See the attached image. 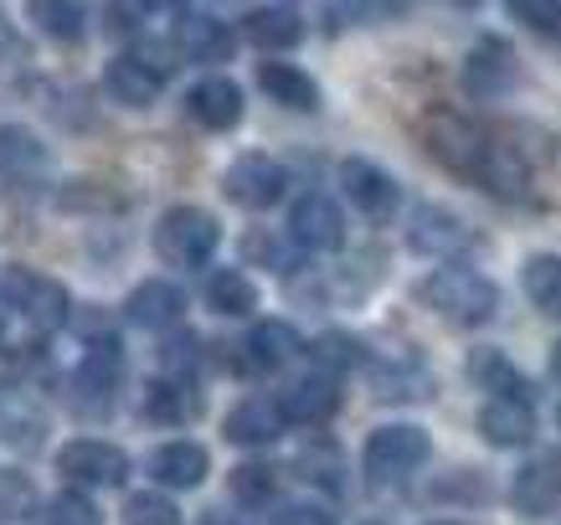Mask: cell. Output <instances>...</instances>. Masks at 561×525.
I'll list each match as a JSON object with an SVG mask.
<instances>
[{
  "instance_id": "14",
  "label": "cell",
  "mask_w": 561,
  "mask_h": 525,
  "mask_svg": "<svg viewBox=\"0 0 561 525\" xmlns=\"http://www.w3.org/2000/svg\"><path fill=\"white\" fill-rule=\"evenodd\" d=\"M103 88H108V99L124 103V109H150V103L165 93V72L154 68L150 57L119 52V57H108V68H103Z\"/></svg>"
},
{
  "instance_id": "40",
  "label": "cell",
  "mask_w": 561,
  "mask_h": 525,
  "mask_svg": "<svg viewBox=\"0 0 561 525\" xmlns=\"http://www.w3.org/2000/svg\"><path fill=\"white\" fill-rule=\"evenodd\" d=\"M273 525H341V521L324 505H314V500H294V505L273 510Z\"/></svg>"
},
{
  "instance_id": "3",
  "label": "cell",
  "mask_w": 561,
  "mask_h": 525,
  "mask_svg": "<svg viewBox=\"0 0 561 525\" xmlns=\"http://www.w3.org/2000/svg\"><path fill=\"white\" fill-rule=\"evenodd\" d=\"M427 454H433V443H427V433L417 423H381L371 427L360 464H366L371 484H402V479H412L423 469Z\"/></svg>"
},
{
  "instance_id": "13",
  "label": "cell",
  "mask_w": 561,
  "mask_h": 525,
  "mask_svg": "<svg viewBox=\"0 0 561 525\" xmlns=\"http://www.w3.org/2000/svg\"><path fill=\"white\" fill-rule=\"evenodd\" d=\"M124 320L139 324V330H175L186 320V288L171 284V278H145V284L129 288Z\"/></svg>"
},
{
  "instance_id": "19",
  "label": "cell",
  "mask_w": 561,
  "mask_h": 525,
  "mask_svg": "<svg viewBox=\"0 0 561 525\" xmlns=\"http://www.w3.org/2000/svg\"><path fill=\"white\" fill-rule=\"evenodd\" d=\"M479 433L490 448H526L536 438V407L526 397H490L479 407Z\"/></svg>"
},
{
  "instance_id": "4",
  "label": "cell",
  "mask_w": 561,
  "mask_h": 525,
  "mask_svg": "<svg viewBox=\"0 0 561 525\" xmlns=\"http://www.w3.org/2000/svg\"><path fill=\"white\" fill-rule=\"evenodd\" d=\"M0 299H5V309H16L32 330H57V324H68V315H72L68 288L36 269L5 273V278H0Z\"/></svg>"
},
{
  "instance_id": "11",
  "label": "cell",
  "mask_w": 561,
  "mask_h": 525,
  "mask_svg": "<svg viewBox=\"0 0 561 525\" xmlns=\"http://www.w3.org/2000/svg\"><path fill=\"white\" fill-rule=\"evenodd\" d=\"M186 114L202 129L221 135V129H238L242 124V88L227 78V72H206L186 88Z\"/></svg>"
},
{
  "instance_id": "26",
  "label": "cell",
  "mask_w": 561,
  "mask_h": 525,
  "mask_svg": "<svg viewBox=\"0 0 561 525\" xmlns=\"http://www.w3.org/2000/svg\"><path fill=\"white\" fill-rule=\"evenodd\" d=\"M42 433H47V418H42L21 391H0V443H11L21 454H36V448H42Z\"/></svg>"
},
{
  "instance_id": "2",
  "label": "cell",
  "mask_w": 561,
  "mask_h": 525,
  "mask_svg": "<svg viewBox=\"0 0 561 525\" xmlns=\"http://www.w3.org/2000/svg\"><path fill=\"white\" fill-rule=\"evenodd\" d=\"M221 242V227L206 206H171L154 221V258L165 269H206Z\"/></svg>"
},
{
  "instance_id": "43",
  "label": "cell",
  "mask_w": 561,
  "mask_h": 525,
  "mask_svg": "<svg viewBox=\"0 0 561 525\" xmlns=\"http://www.w3.org/2000/svg\"><path fill=\"white\" fill-rule=\"evenodd\" d=\"M202 525H242V521H232V515H221V510H211Z\"/></svg>"
},
{
  "instance_id": "36",
  "label": "cell",
  "mask_w": 561,
  "mask_h": 525,
  "mask_svg": "<svg viewBox=\"0 0 561 525\" xmlns=\"http://www.w3.org/2000/svg\"><path fill=\"white\" fill-rule=\"evenodd\" d=\"M511 16L526 32L546 36V42H561V0H511Z\"/></svg>"
},
{
  "instance_id": "6",
  "label": "cell",
  "mask_w": 561,
  "mask_h": 525,
  "mask_svg": "<svg viewBox=\"0 0 561 525\" xmlns=\"http://www.w3.org/2000/svg\"><path fill=\"white\" fill-rule=\"evenodd\" d=\"M57 469L83 490H119L129 479V454L108 438H72L57 448Z\"/></svg>"
},
{
  "instance_id": "12",
  "label": "cell",
  "mask_w": 561,
  "mask_h": 525,
  "mask_svg": "<svg viewBox=\"0 0 561 525\" xmlns=\"http://www.w3.org/2000/svg\"><path fill=\"white\" fill-rule=\"evenodd\" d=\"M0 175L16 181V186H42L51 175L47 139L26 124H0Z\"/></svg>"
},
{
  "instance_id": "23",
  "label": "cell",
  "mask_w": 561,
  "mask_h": 525,
  "mask_svg": "<svg viewBox=\"0 0 561 525\" xmlns=\"http://www.w3.org/2000/svg\"><path fill=\"white\" fill-rule=\"evenodd\" d=\"M242 36L263 52H289L305 42V16L294 5H253L242 16Z\"/></svg>"
},
{
  "instance_id": "35",
  "label": "cell",
  "mask_w": 561,
  "mask_h": 525,
  "mask_svg": "<svg viewBox=\"0 0 561 525\" xmlns=\"http://www.w3.org/2000/svg\"><path fill=\"white\" fill-rule=\"evenodd\" d=\"M124 525H181V505L154 490H139L124 500Z\"/></svg>"
},
{
  "instance_id": "5",
  "label": "cell",
  "mask_w": 561,
  "mask_h": 525,
  "mask_svg": "<svg viewBox=\"0 0 561 525\" xmlns=\"http://www.w3.org/2000/svg\"><path fill=\"white\" fill-rule=\"evenodd\" d=\"M469 175L479 186L500 196V202H520L530 191V160L515 139H500V135H479L474 145V160H469Z\"/></svg>"
},
{
  "instance_id": "38",
  "label": "cell",
  "mask_w": 561,
  "mask_h": 525,
  "mask_svg": "<svg viewBox=\"0 0 561 525\" xmlns=\"http://www.w3.org/2000/svg\"><path fill=\"white\" fill-rule=\"evenodd\" d=\"M36 510V484L16 469H0V521H26Z\"/></svg>"
},
{
  "instance_id": "21",
  "label": "cell",
  "mask_w": 561,
  "mask_h": 525,
  "mask_svg": "<svg viewBox=\"0 0 561 525\" xmlns=\"http://www.w3.org/2000/svg\"><path fill=\"white\" fill-rule=\"evenodd\" d=\"M511 505L530 521L561 510V458H530L526 469L511 479Z\"/></svg>"
},
{
  "instance_id": "16",
  "label": "cell",
  "mask_w": 561,
  "mask_h": 525,
  "mask_svg": "<svg viewBox=\"0 0 561 525\" xmlns=\"http://www.w3.org/2000/svg\"><path fill=\"white\" fill-rule=\"evenodd\" d=\"M284 427H289V418H284V402H278V397H242V402L227 412L221 433H227V443H238V448H263V443L284 438Z\"/></svg>"
},
{
  "instance_id": "24",
  "label": "cell",
  "mask_w": 561,
  "mask_h": 525,
  "mask_svg": "<svg viewBox=\"0 0 561 525\" xmlns=\"http://www.w3.org/2000/svg\"><path fill=\"white\" fill-rule=\"evenodd\" d=\"M257 88L294 114H320V83L294 62H257Z\"/></svg>"
},
{
  "instance_id": "31",
  "label": "cell",
  "mask_w": 561,
  "mask_h": 525,
  "mask_svg": "<svg viewBox=\"0 0 561 525\" xmlns=\"http://www.w3.org/2000/svg\"><path fill=\"white\" fill-rule=\"evenodd\" d=\"M309 356H314V366H320L324 376H335V381H341L345 372L366 366V345H360L356 335H345V330H324V335L309 345Z\"/></svg>"
},
{
  "instance_id": "22",
  "label": "cell",
  "mask_w": 561,
  "mask_h": 525,
  "mask_svg": "<svg viewBox=\"0 0 561 525\" xmlns=\"http://www.w3.org/2000/svg\"><path fill=\"white\" fill-rule=\"evenodd\" d=\"M139 412L160 427H181L202 412V391L191 387V381H175V376H154L139 391Z\"/></svg>"
},
{
  "instance_id": "32",
  "label": "cell",
  "mask_w": 561,
  "mask_h": 525,
  "mask_svg": "<svg viewBox=\"0 0 561 525\" xmlns=\"http://www.w3.org/2000/svg\"><path fill=\"white\" fill-rule=\"evenodd\" d=\"M469 381H479V387L494 391V397H526L530 402V381L515 372L500 351H479V356L469 361Z\"/></svg>"
},
{
  "instance_id": "28",
  "label": "cell",
  "mask_w": 561,
  "mask_h": 525,
  "mask_svg": "<svg viewBox=\"0 0 561 525\" xmlns=\"http://www.w3.org/2000/svg\"><path fill=\"white\" fill-rule=\"evenodd\" d=\"M520 284H526L530 305L561 320V253H530L526 269H520Z\"/></svg>"
},
{
  "instance_id": "30",
  "label": "cell",
  "mask_w": 561,
  "mask_h": 525,
  "mask_svg": "<svg viewBox=\"0 0 561 525\" xmlns=\"http://www.w3.org/2000/svg\"><path fill=\"white\" fill-rule=\"evenodd\" d=\"M227 490H232V500L248 510H263L278 494V469L273 464H263V458H248V464H238L232 475H227Z\"/></svg>"
},
{
  "instance_id": "17",
  "label": "cell",
  "mask_w": 561,
  "mask_h": 525,
  "mask_svg": "<svg viewBox=\"0 0 561 525\" xmlns=\"http://www.w3.org/2000/svg\"><path fill=\"white\" fill-rule=\"evenodd\" d=\"M211 475V454L196 438H171L150 454V479L165 490H202Z\"/></svg>"
},
{
  "instance_id": "44",
  "label": "cell",
  "mask_w": 561,
  "mask_h": 525,
  "mask_svg": "<svg viewBox=\"0 0 561 525\" xmlns=\"http://www.w3.org/2000/svg\"><path fill=\"white\" fill-rule=\"evenodd\" d=\"M433 525H459V521H433Z\"/></svg>"
},
{
  "instance_id": "37",
  "label": "cell",
  "mask_w": 561,
  "mask_h": 525,
  "mask_svg": "<svg viewBox=\"0 0 561 525\" xmlns=\"http://www.w3.org/2000/svg\"><path fill=\"white\" fill-rule=\"evenodd\" d=\"M42 525H103V521H99V505H93L83 490H62L47 500Z\"/></svg>"
},
{
  "instance_id": "1",
  "label": "cell",
  "mask_w": 561,
  "mask_h": 525,
  "mask_svg": "<svg viewBox=\"0 0 561 525\" xmlns=\"http://www.w3.org/2000/svg\"><path fill=\"white\" fill-rule=\"evenodd\" d=\"M417 299H423L438 320L459 324V330H479L500 315V288L494 278H484L479 269H463V263H443L417 284Z\"/></svg>"
},
{
  "instance_id": "33",
  "label": "cell",
  "mask_w": 561,
  "mask_h": 525,
  "mask_svg": "<svg viewBox=\"0 0 561 525\" xmlns=\"http://www.w3.org/2000/svg\"><path fill=\"white\" fill-rule=\"evenodd\" d=\"M299 469H305L309 484H320V490H330V494H345V458L330 438L309 443L305 454H299Z\"/></svg>"
},
{
  "instance_id": "7",
  "label": "cell",
  "mask_w": 561,
  "mask_h": 525,
  "mask_svg": "<svg viewBox=\"0 0 561 525\" xmlns=\"http://www.w3.org/2000/svg\"><path fill=\"white\" fill-rule=\"evenodd\" d=\"M284 191H289V175L268 155H238L221 170V196L242 212H268V206L284 202Z\"/></svg>"
},
{
  "instance_id": "29",
  "label": "cell",
  "mask_w": 561,
  "mask_h": 525,
  "mask_svg": "<svg viewBox=\"0 0 561 525\" xmlns=\"http://www.w3.org/2000/svg\"><path fill=\"white\" fill-rule=\"evenodd\" d=\"M119 376H124L119 340H93V345H88V356H83V366H78V387L108 402L114 387H119Z\"/></svg>"
},
{
  "instance_id": "34",
  "label": "cell",
  "mask_w": 561,
  "mask_h": 525,
  "mask_svg": "<svg viewBox=\"0 0 561 525\" xmlns=\"http://www.w3.org/2000/svg\"><path fill=\"white\" fill-rule=\"evenodd\" d=\"M32 21L47 36H57V42H78V36L88 32V11L83 5H68V0H36Z\"/></svg>"
},
{
  "instance_id": "45",
  "label": "cell",
  "mask_w": 561,
  "mask_h": 525,
  "mask_svg": "<svg viewBox=\"0 0 561 525\" xmlns=\"http://www.w3.org/2000/svg\"><path fill=\"white\" fill-rule=\"evenodd\" d=\"M557 372H561V361H557Z\"/></svg>"
},
{
  "instance_id": "39",
  "label": "cell",
  "mask_w": 561,
  "mask_h": 525,
  "mask_svg": "<svg viewBox=\"0 0 561 525\" xmlns=\"http://www.w3.org/2000/svg\"><path fill=\"white\" fill-rule=\"evenodd\" d=\"M196 351H202V340L196 335H181V340H165V345H160V366H165V372L160 376H175V381H191V372H196Z\"/></svg>"
},
{
  "instance_id": "42",
  "label": "cell",
  "mask_w": 561,
  "mask_h": 525,
  "mask_svg": "<svg viewBox=\"0 0 561 525\" xmlns=\"http://www.w3.org/2000/svg\"><path fill=\"white\" fill-rule=\"evenodd\" d=\"M11 57H21V42L11 32V21H0V62H11Z\"/></svg>"
},
{
  "instance_id": "41",
  "label": "cell",
  "mask_w": 561,
  "mask_h": 525,
  "mask_svg": "<svg viewBox=\"0 0 561 525\" xmlns=\"http://www.w3.org/2000/svg\"><path fill=\"white\" fill-rule=\"evenodd\" d=\"M242 248H248V258H268L273 269H289V258H284V248H278L273 238H263V232H253V238L242 242Z\"/></svg>"
},
{
  "instance_id": "25",
  "label": "cell",
  "mask_w": 561,
  "mask_h": 525,
  "mask_svg": "<svg viewBox=\"0 0 561 525\" xmlns=\"http://www.w3.org/2000/svg\"><path fill=\"white\" fill-rule=\"evenodd\" d=\"M299 351H305V340H299V330H294L289 320H263L242 340V356H248L253 372H278V366H289Z\"/></svg>"
},
{
  "instance_id": "27",
  "label": "cell",
  "mask_w": 561,
  "mask_h": 525,
  "mask_svg": "<svg viewBox=\"0 0 561 525\" xmlns=\"http://www.w3.org/2000/svg\"><path fill=\"white\" fill-rule=\"evenodd\" d=\"M202 294H206V305H211V315H221V320H242V315L257 309V284L238 269H217L206 278Z\"/></svg>"
},
{
  "instance_id": "8",
  "label": "cell",
  "mask_w": 561,
  "mask_h": 525,
  "mask_svg": "<svg viewBox=\"0 0 561 525\" xmlns=\"http://www.w3.org/2000/svg\"><path fill=\"white\" fill-rule=\"evenodd\" d=\"M341 191H345V202L356 206L360 217H371V221H387L391 212H397V202H402L397 181H391L376 160H360V155L341 160Z\"/></svg>"
},
{
  "instance_id": "10",
  "label": "cell",
  "mask_w": 561,
  "mask_h": 525,
  "mask_svg": "<svg viewBox=\"0 0 561 525\" xmlns=\"http://www.w3.org/2000/svg\"><path fill=\"white\" fill-rule=\"evenodd\" d=\"M289 238L299 242V248H309V253H335V248L345 242L341 206L330 202L324 191H305L289 212Z\"/></svg>"
},
{
  "instance_id": "9",
  "label": "cell",
  "mask_w": 561,
  "mask_h": 525,
  "mask_svg": "<svg viewBox=\"0 0 561 525\" xmlns=\"http://www.w3.org/2000/svg\"><path fill=\"white\" fill-rule=\"evenodd\" d=\"M463 88H469V99H479V103L505 99V93L515 88V52H511V42H500V36H479V47L463 57Z\"/></svg>"
},
{
  "instance_id": "18",
  "label": "cell",
  "mask_w": 561,
  "mask_h": 525,
  "mask_svg": "<svg viewBox=\"0 0 561 525\" xmlns=\"http://www.w3.org/2000/svg\"><path fill=\"white\" fill-rule=\"evenodd\" d=\"M175 52L181 57H191V62H227L232 57V47H238V36L227 32V21L217 16H206V11H181L175 16Z\"/></svg>"
},
{
  "instance_id": "15",
  "label": "cell",
  "mask_w": 561,
  "mask_h": 525,
  "mask_svg": "<svg viewBox=\"0 0 561 525\" xmlns=\"http://www.w3.org/2000/svg\"><path fill=\"white\" fill-rule=\"evenodd\" d=\"M408 242H412V253H423V258H459L463 248H474V232L448 206H417L408 227Z\"/></svg>"
},
{
  "instance_id": "20",
  "label": "cell",
  "mask_w": 561,
  "mask_h": 525,
  "mask_svg": "<svg viewBox=\"0 0 561 525\" xmlns=\"http://www.w3.org/2000/svg\"><path fill=\"white\" fill-rule=\"evenodd\" d=\"M284 418L289 423H305V427H324L335 412H341V402H345V391H341V381L335 376H324V372H314V376H305V381H294L284 397Z\"/></svg>"
}]
</instances>
